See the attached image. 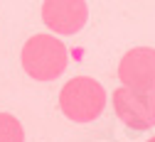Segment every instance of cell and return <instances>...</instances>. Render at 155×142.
Instances as JSON below:
<instances>
[{
    "mask_svg": "<svg viewBox=\"0 0 155 142\" xmlns=\"http://www.w3.org/2000/svg\"><path fill=\"white\" fill-rule=\"evenodd\" d=\"M22 71L35 81H57L69 66V49L54 32L52 34H32L20 52Z\"/></svg>",
    "mask_w": 155,
    "mask_h": 142,
    "instance_id": "1",
    "label": "cell"
},
{
    "mask_svg": "<svg viewBox=\"0 0 155 142\" xmlns=\"http://www.w3.org/2000/svg\"><path fill=\"white\" fill-rule=\"evenodd\" d=\"M108 103L106 88L91 76H74L59 91V110L71 120V123H94Z\"/></svg>",
    "mask_w": 155,
    "mask_h": 142,
    "instance_id": "2",
    "label": "cell"
},
{
    "mask_svg": "<svg viewBox=\"0 0 155 142\" xmlns=\"http://www.w3.org/2000/svg\"><path fill=\"white\" fill-rule=\"evenodd\" d=\"M113 113L130 130H150L155 128V93L135 91L128 86H118L111 96Z\"/></svg>",
    "mask_w": 155,
    "mask_h": 142,
    "instance_id": "3",
    "label": "cell"
},
{
    "mask_svg": "<svg viewBox=\"0 0 155 142\" xmlns=\"http://www.w3.org/2000/svg\"><path fill=\"white\" fill-rule=\"evenodd\" d=\"M42 22L49 32L71 37L81 32L89 22L86 0H45L42 3Z\"/></svg>",
    "mask_w": 155,
    "mask_h": 142,
    "instance_id": "4",
    "label": "cell"
},
{
    "mask_svg": "<svg viewBox=\"0 0 155 142\" xmlns=\"http://www.w3.org/2000/svg\"><path fill=\"white\" fill-rule=\"evenodd\" d=\"M118 81L121 86L155 93V49L153 47L128 49L118 62Z\"/></svg>",
    "mask_w": 155,
    "mask_h": 142,
    "instance_id": "5",
    "label": "cell"
},
{
    "mask_svg": "<svg viewBox=\"0 0 155 142\" xmlns=\"http://www.w3.org/2000/svg\"><path fill=\"white\" fill-rule=\"evenodd\" d=\"M0 142H25L22 123L10 113H0Z\"/></svg>",
    "mask_w": 155,
    "mask_h": 142,
    "instance_id": "6",
    "label": "cell"
},
{
    "mask_svg": "<svg viewBox=\"0 0 155 142\" xmlns=\"http://www.w3.org/2000/svg\"><path fill=\"white\" fill-rule=\"evenodd\" d=\"M148 142H155V137H150V140H148Z\"/></svg>",
    "mask_w": 155,
    "mask_h": 142,
    "instance_id": "7",
    "label": "cell"
}]
</instances>
